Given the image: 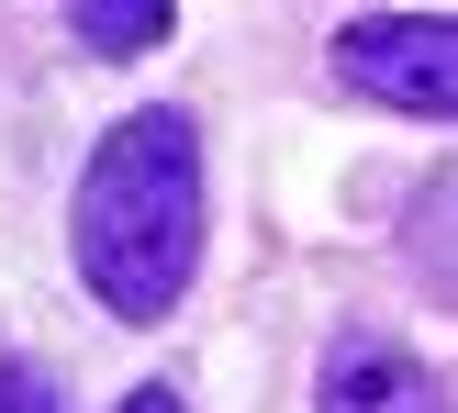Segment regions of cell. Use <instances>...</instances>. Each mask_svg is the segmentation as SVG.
<instances>
[{"mask_svg":"<svg viewBox=\"0 0 458 413\" xmlns=\"http://www.w3.org/2000/svg\"><path fill=\"white\" fill-rule=\"evenodd\" d=\"M123 413H191V402H179L168 380H146V392H123Z\"/></svg>","mask_w":458,"mask_h":413,"instance_id":"cell-7","label":"cell"},{"mask_svg":"<svg viewBox=\"0 0 458 413\" xmlns=\"http://www.w3.org/2000/svg\"><path fill=\"white\" fill-rule=\"evenodd\" d=\"M67 22H79L89 56H146V45H168V12L179 0H56Z\"/></svg>","mask_w":458,"mask_h":413,"instance_id":"cell-4","label":"cell"},{"mask_svg":"<svg viewBox=\"0 0 458 413\" xmlns=\"http://www.w3.org/2000/svg\"><path fill=\"white\" fill-rule=\"evenodd\" d=\"M313 413H458V402H447V380L425 369L403 335H335Z\"/></svg>","mask_w":458,"mask_h":413,"instance_id":"cell-3","label":"cell"},{"mask_svg":"<svg viewBox=\"0 0 458 413\" xmlns=\"http://www.w3.org/2000/svg\"><path fill=\"white\" fill-rule=\"evenodd\" d=\"M403 246H414V268L458 302V168L425 179V201H414V223H403Z\"/></svg>","mask_w":458,"mask_h":413,"instance_id":"cell-5","label":"cell"},{"mask_svg":"<svg viewBox=\"0 0 458 413\" xmlns=\"http://www.w3.org/2000/svg\"><path fill=\"white\" fill-rule=\"evenodd\" d=\"M335 79L380 112H437L458 123V12H369L335 34Z\"/></svg>","mask_w":458,"mask_h":413,"instance_id":"cell-2","label":"cell"},{"mask_svg":"<svg viewBox=\"0 0 458 413\" xmlns=\"http://www.w3.org/2000/svg\"><path fill=\"white\" fill-rule=\"evenodd\" d=\"M0 413H56V392H45L34 358H0Z\"/></svg>","mask_w":458,"mask_h":413,"instance_id":"cell-6","label":"cell"},{"mask_svg":"<svg viewBox=\"0 0 458 413\" xmlns=\"http://www.w3.org/2000/svg\"><path fill=\"white\" fill-rule=\"evenodd\" d=\"M191 268H201V134L191 112L146 101L79 168V280L101 313L157 324V313H179Z\"/></svg>","mask_w":458,"mask_h":413,"instance_id":"cell-1","label":"cell"}]
</instances>
